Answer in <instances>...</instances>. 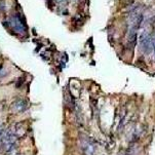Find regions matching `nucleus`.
Returning a JSON list of instances; mask_svg holds the SVG:
<instances>
[{
  "label": "nucleus",
  "instance_id": "obj_2",
  "mask_svg": "<svg viewBox=\"0 0 155 155\" xmlns=\"http://www.w3.org/2000/svg\"><path fill=\"white\" fill-rule=\"evenodd\" d=\"M27 109V102L23 99H19L12 104V110L15 112H22Z\"/></svg>",
  "mask_w": 155,
  "mask_h": 155
},
{
  "label": "nucleus",
  "instance_id": "obj_1",
  "mask_svg": "<svg viewBox=\"0 0 155 155\" xmlns=\"http://www.w3.org/2000/svg\"><path fill=\"white\" fill-rule=\"evenodd\" d=\"M140 44L142 51L145 54H150L153 51V39L148 32H142L140 36Z\"/></svg>",
  "mask_w": 155,
  "mask_h": 155
}]
</instances>
